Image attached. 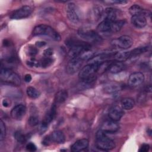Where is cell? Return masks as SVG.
<instances>
[{"label":"cell","instance_id":"11","mask_svg":"<svg viewBox=\"0 0 152 152\" xmlns=\"http://www.w3.org/2000/svg\"><path fill=\"white\" fill-rule=\"evenodd\" d=\"M83 60L79 57L70 59L66 65V71L69 74H73L80 70L83 64Z\"/></svg>","mask_w":152,"mask_h":152},{"label":"cell","instance_id":"23","mask_svg":"<svg viewBox=\"0 0 152 152\" xmlns=\"http://www.w3.org/2000/svg\"><path fill=\"white\" fill-rule=\"evenodd\" d=\"M135 105L134 100L131 98H124L121 102V106L122 109L125 110H130Z\"/></svg>","mask_w":152,"mask_h":152},{"label":"cell","instance_id":"27","mask_svg":"<svg viewBox=\"0 0 152 152\" xmlns=\"http://www.w3.org/2000/svg\"><path fill=\"white\" fill-rule=\"evenodd\" d=\"M148 50V47L145 46V47H140V48H135L131 51H129V55H130V58L135 57L137 56L140 55L141 54L147 52Z\"/></svg>","mask_w":152,"mask_h":152},{"label":"cell","instance_id":"34","mask_svg":"<svg viewBox=\"0 0 152 152\" xmlns=\"http://www.w3.org/2000/svg\"><path fill=\"white\" fill-rule=\"evenodd\" d=\"M28 123L31 126H36L39 124V119L36 116H31L28 118Z\"/></svg>","mask_w":152,"mask_h":152},{"label":"cell","instance_id":"32","mask_svg":"<svg viewBox=\"0 0 152 152\" xmlns=\"http://www.w3.org/2000/svg\"><path fill=\"white\" fill-rule=\"evenodd\" d=\"M119 90V86L116 85H108L104 87V91L108 93H112Z\"/></svg>","mask_w":152,"mask_h":152},{"label":"cell","instance_id":"29","mask_svg":"<svg viewBox=\"0 0 152 152\" xmlns=\"http://www.w3.org/2000/svg\"><path fill=\"white\" fill-rule=\"evenodd\" d=\"M53 63V59L50 57L45 56L40 61H39V66L42 68H47Z\"/></svg>","mask_w":152,"mask_h":152},{"label":"cell","instance_id":"4","mask_svg":"<svg viewBox=\"0 0 152 152\" xmlns=\"http://www.w3.org/2000/svg\"><path fill=\"white\" fill-rule=\"evenodd\" d=\"M66 12L70 21L75 24L80 21L81 14L78 8L75 4L72 2L68 3L66 6Z\"/></svg>","mask_w":152,"mask_h":152},{"label":"cell","instance_id":"19","mask_svg":"<svg viewBox=\"0 0 152 152\" xmlns=\"http://www.w3.org/2000/svg\"><path fill=\"white\" fill-rule=\"evenodd\" d=\"M49 137L51 142H54L58 144H62L65 141V137L61 131H55L52 132Z\"/></svg>","mask_w":152,"mask_h":152},{"label":"cell","instance_id":"6","mask_svg":"<svg viewBox=\"0 0 152 152\" xmlns=\"http://www.w3.org/2000/svg\"><path fill=\"white\" fill-rule=\"evenodd\" d=\"M111 44L118 48L126 49L132 46L133 45V40L130 36L124 35L112 40Z\"/></svg>","mask_w":152,"mask_h":152},{"label":"cell","instance_id":"20","mask_svg":"<svg viewBox=\"0 0 152 152\" xmlns=\"http://www.w3.org/2000/svg\"><path fill=\"white\" fill-rule=\"evenodd\" d=\"M124 68V64L120 61H112L109 66L107 71L112 74H117L122 71Z\"/></svg>","mask_w":152,"mask_h":152},{"label":"cell","instance_id":"22","mask_svg":"<svg viewBox=\"0 0 152 152\" xmlns=\"http://www.w3.org/2000/svg\"><path fill=\"white\" fill-rule=\"evenodd\" d=\"M118 11L116 9L113 8H107L104 10V14L106 15L105 19H107L110 21H114L117 20Z\"/></svg>","mask_w":152,"mask_h":152},{"label":"cell","instance_id":"9","mask_svg":"<svg viewBox=\"0 0 152 152\" xmlns=\"http://www.w3.org/2000/svg\"><path fill=\"white\" fill-rule=\"evenodd\" d=\"M33 9L28 5H24L15 11H14L10 15L11 19L19 20L28 17L31 14Z\"/></svg>","mask_w":152,"mask_h":152},{"label":"cell","instance_id":"37","mask_svg":"<svg viewBox=\"0 0 152 152\" xmlns=\"http://www.w3.org/2000/svg\"><path fill=\"white\" fill-rule=\"evenodd\" d=\"M104 3L108 4H124L128 2L126 1H122V0H113V1H104Z\"/></svg>","mask_w":152,"mask_h":152},{"label":"cell","instance_id":"5","mask_svg":"<svg viewBox=\"0 0 152 152\" xmlns=\"http://www.w3.org/2000/svg\"><path fill=\"white\" fill-rule=\"evenodd\" d=\"M78 34L81 38L88 42L97 43L102 41L100 36L97 32L92 30L80 28L78 31Z\"/></svg>","mask_w":152,"mask_h":152},{"label":"cell","instance_id":"13","mask_svg":"<svg viewBox=\"0 0 152 152\" xmlns=\"http://www.w3.org/2000/svg\"><path fill=\"white\" fill-rule=\"evenodd\" d=\"M144 81V75L141 72L132 73L128 78V83L130 87H135L141 85Z\"/></svg>","mask_w":152,"mask_h":152},{"label":"cell","instance_id":"14","mask_svg":"<svg viewBox=\"0 0 152 152\" xmlns=\"http://www.w3.org/2000/svg\"><path fill=\"white\" fill-rule=\"evenodd\" d=\"M26 112V106L22 104L14 106L11 111V116L15 120H20L25 115Z\"/></svg>","mask_w":152,"mask_h":152},{"label":"cell","instance_id":"43","mask_svg":"<svg viewBox=\"0 0 152 152\" xmlns=\"http://www.w3.org/2000/svg\"><path fill=\"white\" fill-rule=\"evenodd\" d=\"M36 46L38 47H42L44 45H46V43L45 42H42V41H39V42H37L36 43Z\"/></svg>","mask_w":152,"mask_h":152},{"label":"cell","instance_id":"8","mask_svg":"<svg viewBox=\"0 0 152 152\" xmlns=\"http://www.w3.org/2000/svg\"><path fill=\"white\" fill-rule=\"evenodd\" d=\"M56 114V107L55 104H53L52 106V107L47 112V113L45 115L44 119L42 121V122L40 127V130L41 132H43L47 129L49 124L55 118Z\"/></svg>","mask_w":152,"mask_h":152},{"label":"cell","instance_id":"7","mask_svg":"<svg viewBox=\"0 0 152 152\" xmlns=\"http://www.w3.org/2000/svg\"><path fill=\"white\" fill-rule=\"evenodd\" d=\"M99 65L94 64H88L83 67L79 72V78L83 80L88 78L95 75V73L97 71Z\"/></svg>","mask_w":152,"mask_h":152},{"label":"cell","instance_id":"38","mask_svg":"<svg viewBox=\"0 0 152 152\" xmlns=\"http://www.w3.org/2000/svg\"><path fill=\"white\" fill-rule=\"evenodd\" d=\"M26 148L30 151H35L37 149L36 145L33 142H28L26 145Z\"/></svg>","mask_w":152,"mask_h":152},{"label":"cell","instance_id":"39","mask_svg":"<svg viewBox=\"0 0 152 152\" xmlns=\"http://www.w3.org/2000/svg\"><path fill=\"white\" fill-rule=\"evenodd\" d=\"M149 149H150V145L148 144H143L141 146L139 151H141V152H147V151H148L149 150Z\"/></svg>","mask_w":152,"mask_h":152},{"label":"cell","instance_id":"41","mask_svg":"<svg viewBox=\"0 0 152 152\" xmlns=\"http://www.w3.org/2000/svg\"><path fill=\"white\" fill-rule=\"evenodd\" d=\"M31 75L30 74H26V75H25V76H24V81L26 82V83H29V82H30V81L31 80Z\"/></svg>","mask_w":152,"mask_h":152},{"label":"cell","instance_id":"36","mask_svg":"<svg viewBox=\"0 0 152 152\" xmlns=\"http://www.w3.org/2000/svg\"><path fill=\"white\" fill-rule=\"evenodd\" d=\"M27 64L30 66H39V61H37L34 58H31L27 62Z\"/></svg>","mask_w":152,"mask_h":152},{"label":"cell","instance_id":"26","mask_svg":"<svg viewBox=\"0 0 152 152\" xmlns=\"http://www.w3.org/2000/svg\"><path fill=\"white\" fill-rule=\"evenodd\" d=\"M125 21L123 20H117L112 22L111 31L117 32L121 30L122 26L124 25Z\"/></svg>","mask_w":152,"mask_h":152},{"label":"cell","instance_id":"16","mask_svg":"<svg viewBox=\"0 0 152 152\" xmlns=\"http://www.w3.org/2000/svg\"><path fill=\"white\" fill-rule=\"evenodd\" d=\"M88 140L86 138L80 139L75 141L71 147V150L73 152L81 151L86 149L88 146Z\"/></svg>","mask_w":152,"mask_h":152},{"label":"cell","instance_id":"31","mask_svg":"<svg viewBox=\"0 0 152 152\" xmlns=\"http://www.w3.org/2000/svg\"><path fill=\"white\" fill-rule=\"evenodd\" d=\"M14 137H15V138L16 139V140L18 142L21 143V144L26 142V141L27 140L26 136L21 131L15 132V134H14Z\"/></svg>","mask_w":152,"mask_h":152},{"label":"cell","instance_id":"18","mask_svg":"<svg viewBox=\"0 0 152 152\" xmlns=\"http://www.w3.org/2000/svg\"><path fill=\"white\" fill-rule=\"evenodd\" d=\"M124 111L120 107L115 106L110 109L109 112V116L110 119L115 121H118L121 119V118L124 115Z\"/></svg>","mask_w":152,"mask_h":152},{"label":"cell","instance_id":"40","mask_svg":"<svg viewBox=\"0 0 152 152\" xmlns=\"http://www.w3.org/2000/svg\"><path fill=\"white\" fill-rule=\"evenodd\" d=\"M52 54H53V50L51 48L46 49L44 51V55H45V56L50 57Z\"/></svg>","mask_w":152,"mask_h":152},{"label":"cell","instance_id":"10","mask_svg":"<svg viewBox=\"0 0 152 152\" xmlns=\"http://www.w3.org/2000/svg\"><path fill=\"white\" fill-rule=\"evenodd\" d=\"M87 48H90L88 44L82 43H76L72 45L69 52L68 56L69 59L79 57L82 52Z\"/></svg>","mask_w":152,"mask_h":152},{"label":"cell","instance_id":"17","mask_svg":"<svg viewBox=\"0 0 152 152\" xmlns=\"http://www.w3.org/2000/svg\"><path fill=\"white\" fill-rule=\"evenodd\" d=\"M129 12L132 16L142 14L146 17H148V16L150 17V15H151L150 11H149L148 10L143 9L140 5H137V4H134L133 5H132L129 8Z\"/></svg>","mask_w":152,"mask_h":152},{"label":"cell","instance_id":"25","mask_svg":"<svg viewBox=\"0 0 152 152\" xmlns=\"http://www.w3.org/2000/svg\"><path fill=\"white\" fill-rule=\"evenodd\" d=\"M68 97V93L66 91L63 90L59 91L55 96V102L56 103H61L64 102Z\"/></svg>","mask_w":152,"mask_h":152},{"label":"cell","instance_id":"12","mask_svg":"<svg viewBox=\"0 0 152 152\" xmlns=\"http://www.w3.org/2000/svg\"><path fill=\"white\" fill-rule=\"evenodd\" d=\"M119 128V125L117 123V121H113L112 119L107 120L104 121L101 126L100 130H102L103 132L113 134L118 131Z\"/></svg>","mask_w":152,"mask_h":152},{"label":"cell","instance_id":"30","mask_svg":"<svg viewBox=\"0 0 152 152\" xmlns=\"http://www.w3.org/2000/svg\"><path fill=\"white\" fill-rule=\"evenodd\" d=\"M103 13V8L100 5H96L94 7L93 9V14H94L95 18L99 19L102 17Z\"/></svg>","mask_w":152,"mask_h":152},{"label":"cell","instance_id":"2","mask_svg":"<svg viewBox=\"0 0 152 152\" xmlns=\"http://www.w3.org/2000/svg\"><path fill=\"white\" fill-rule=\"evenodd\" d=\"M33 36H46L55 41H59L61 36L59 33L52 27L46 24H39L36 26L33 30Z\"/></svg>","mask_w":152,"mask_h":152},{"label":"cell","instance_id":"1","mask_svg":"<svg viewBox=\"0 0 152 152\" xmlns=\"http://www.w3.org/2000/svg\"><path fill=\"white\" fill-rule=\"evenodd\" d=\"M96 145L101 150L109 151L115 148V144L113 140L106 135L104 132L99 130L96 135Z\"/></svg>","mask_w":152,"mask_h":152},{"label":"cell","instance_id":"28","mask_svg":"<svg viewBox=\"0 0 152 152\" xmlns=\"http://www.w3.org/2000/svg\"><path fill=\"white\" fill-rule=\"evenodd\" d=\"M26 93L27 96L33 99L38 98L40 94V92L37 89H36L34 87H27Z\"/></svg>","mask_w":152,"mask_h":152},{"label":"cell","instance_id":"42","mask_svg":"<svg viewBox=\"0 0 152 152\" xmlns=\"http://www.w3.org/2000/svg\"><path fill=\"white\" fill-rule=\"evenodd\" d=\"M10 103L7 100V99H4L2 100V104L4 107H8L9 106L10 104Z\"/></svg>","mask_w":152,"mask_h":152},{"label":"cell","instance_id":"35","mask_svg":"<svg viewBox=\"0 0 152 152\" xmlns=\"http://www.w3.org/2000/svg\"><path fill=\"white\" fill-rule=\"evenodd\" d=\"M27 52L28 55H30L31 57H34L37 53V49L34 46L30 45L27 48Z\"/></svg>","mask_w":152,"mask_h":152},{"label":"cell","instance_id":"3","mask_svg":"<svg viewBox=\"0 0 152 152\" xmlns=\"http://www.w3.org/2000/svg\"><path fill=\"white\" fill-rule=\"evenodd\" d=\"M1 81L18 86L21 84V79L18 74L8 68H2L0 72Z\"/></svg>","mask_w":152,"mask_h":152},{"label":"cell","instance_id":"24","mask_svg":"<svg viewBox=\"0 0 152 152\" xmlns=\"http://www.w3.org/2000/svg\"><path fill=\"white\" fill-rule=\"evenodd\" d=\"M113 58L115 59V61L124 62V61L128 59L129 58H130L129 51L115 53Z\"/></svg>","mask_w":152,"mask_h":152},{"label":"cell","instance_id":"21","mask_svg":"<svg viewBox=\"0 0 152 152\" xmlns=\"http://www.w3.org/2000/svg\"><path fill=\"white\" fill-rule=\"evenodd\" d=\"M112 22L107 19H104L99 24L97 27V30L101 33L111 32Z\"/></svg>","mask_w":152,"mask_h":152},{"label":"cell","instance_id":"15","mask_svg":"<svg viewBox=\"0 0 152 152\" xmlns=\"http://www.w3.org/2000/svg\"><path fill=\"white\" fill-rule=\"evenodd\" d=\"M131 21L132 24L138 28H143L147 24L146 17L142 14L132 16Z\"/></svg>","mask_w":152,"mask_h":152},{"label":"cell","instance_id":"33","mask_svg":"<svg viewBox=\"0 0 152 152\" xmlns=\"http://www.w3.org/2000/svg\"><path fill=\"white\" fill-rule=\"evenodd\" d=\"M0 128H1V134H0V140L2 141L6 135V126L4 122L1 120L0 121Z\"/></svg>","mask_w":152,"mask_h":152}]
</instances>
